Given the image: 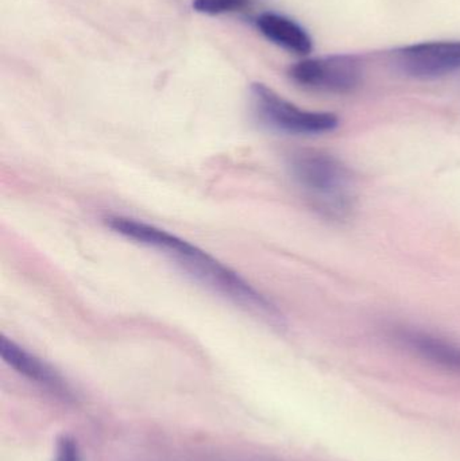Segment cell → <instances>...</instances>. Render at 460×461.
<instances>
[{"instance_id":"1","label":"cell","mask_w":460,"mask_h":461,"mask_svg":"<svg viewBox=\"0 0 460 461\" xmlns=\"http://www.w3.org/2000/svg\"><path fill=\"white\" fill-rule=\"evenodd\" d=\"M104 223L113 232L134 243L156 249L175 262L181 270L188 273L194 281L243 311L272 324H283V313L269 298L251 286L239 274L199 247L153 224L124 216H108Z\"/></svg>"},{"instance_id":"2","label":"cell","mask_w":460,"mask_h":461,"mask_svg":"<svg viewBox=\"0 0 460 461\" xmlns=\"http://www.w3.org/2000/svg\"><path fill=\"white\" fill-rule=\"evenodd\" d=\"M289 170L316 211L345 221L356 208V185L347 165L320 150H300L289 159Z\"/></svg>"},{"instance_id":"3","label":"cell","mask_w":460,"mask_h":461,"mask_svg":"<svg viewBox=\"0 0 460 461\" xmlns=\"http://www.w3.org/2000/svg\"><path fill=\"white\" fill-rule=\"evenodd\" d=\"M251 99L259 121L285 134L320 135L339 126V118L335 113L300 108L265 84L251 86Z\"/></svg>"},{"instance_id":"4","label":"cell","mask_w":460,"mask_h":461,"mask_svg":"<svg viewBox=\"0 0 460 461\" xmlns=\"http://www.w3.org/2000/svg\"><path fill=\"white\" fill-rule=\"evenodd\" d=\"M289 77L297 86L327 94H350L361 86L364 62L356 54H332L292 65Z\"/></svg>"},{"instance_id":"5","label":"cell","mask_w":460,"mask_h":461,"mask_svg":"<svg viewBox=\"0 0 460 461\" xmlns=\"http://www.w3.org/2000/svg\"><path fill=\"white\" fill-rule=\"evenodd\" d=\"M392 64L408 77L429 80L460 70V41H429L394 49Z\"/></svg>"},{"instance_id":"6","label":"cell","mask_w":460,"mask_h":461,"mask_svg":"<svg viewBox=\"0 0 460 461\" xmlns=\"http://www.w3.org/2000/svg\"><path fill=\"white\" fill-rule=\"evenodd\" d=\"M0 355L3 360L13 367L16 373L40 386L45 387L62 400H70L72 392L68 387L67 382L61 378L59 373L48 363L35 357L23 347L16 344L11 339L2 336L0 339Z\"/></svg>"},{"instance_id":"7","label":"cell","mask_w":460,"mask_h":461,"mask_svg":"<svg viewBox=\"0 0 460 461\" xmlns=\"http://www.w3.org/2000/svg\"><path fill=\"white\" fill-rule=\"evenodd\" d=\"M394 338L408 351L431 365L460 375V346L418 328L400 327Z\"/></svg>"},{"instance_id":"8","label":"cell","mask_w":460,"mask_h":461,"mask_svg":"<svg viewBox=\"0 0 460 461\" xmlns=\"http://www.w3.org/2000/svg\"><path fill=\"white\" fill-rule=\"evenodd\" d=\"M256 24L265 38L285 50L300 56H307L312 51L313 41L310 32L288 16L267 11L257 16Z\"/></svg>"},{"instance_id":"9","label":"cell","mask_w":460,"mask_h":461,"mask_svg":"<svg viewBox=\"0 0 460 461\" xmlns=\"http://www.w3.org/2000/svg\"><path fill=\"white\" fill-rule=\"evenodd\" d=\"M256 0H194L192 7L200 14L221 15V14L248 13Z\"/></svg>"},{"instance_id":"10","label":"cell","mask_w":460,"mask_h":461,"mask_svg":"<svg viewBox=\"0 0 460 461\" xmlns=\"http://www.w3.org/2000/svg\"><path fill=\"white\" fill-rule=\"evenodd\" d=\"M56 461H81L80 451L75 438L68 435L59 438Z\"/></svg>"}]
</instances>
